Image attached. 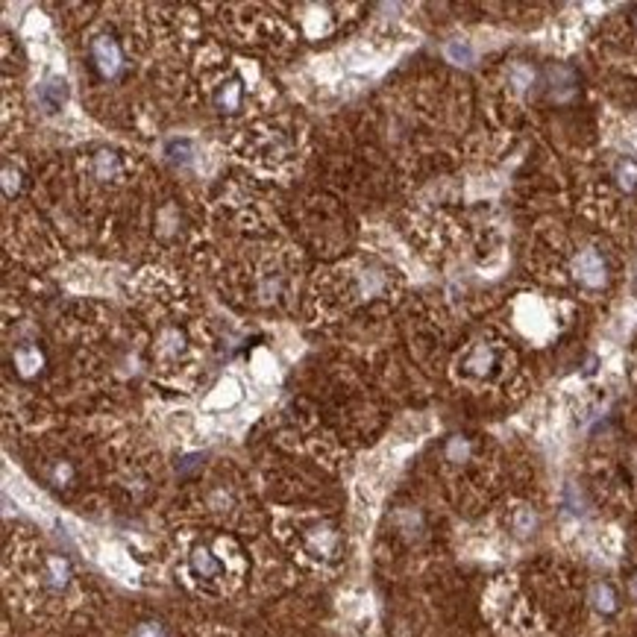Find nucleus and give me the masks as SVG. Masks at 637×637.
Returning a JSON list of instances; mask_svg holds the SVG:
<instances>
[{
  "label": "nucleus",
  "mask_w": 637,
  "mask_h": 637,
  "mask_svg": "<svg viewBox=\"0 0 637 637\" xmlns=\"http://www.w3.org/2000/svg\"><path fill=\"white\" fill-rule=\"evenodd\" d=\"M241 103H244V88H241L238 80H226L218 85L215 91V106L220 112H238Z\"/></svg>",
  "instance_id": "obj_4"
},
{
  "label": "nucleus",
  "mask_w": 637,
  "mask_h": 637,
  "mask_svg": "<svg viewBox=\"0 0 637 637\" xmlns=\"http://www.w3.org/2000/svg\"><path fill=\"white\" fill-rule=\"evenodd\" d=\"M634 24H637V9H634Z\"/></svg>",
  "instance_id": "obj_14"
},
{
  "label": "nucleus",
  "mask_w": 637,
  "mask_h": 637,
  "mask_svg": "<svg viewBox=\"0 0 637 637\" xmlns=\"http://www.w3.org/2000/svg\"><path fill=\"white\" fill-rule=\"evenodd\" d=\"M71 564L65 558H59V555H50L48 561H44V579H48V584L50 587H56V590H62L68 582H71Z\"/></svg>",
  "instance_id": "obj_6"
},
{
  "label": "nucleus",
  "mask_w": 637,
  "mask_h": 637,
  "mask_svg": "<svg viewBox=\"0 0 637 637\" xmlns=\"http://www.w3.org/2000/svg\"><path fill=\"white\" fill-rule=\"evenodd\" d=\"M449 56L452 59H470V48H461V44L455 41V44H449Z\"/></svg>",
  "instance_id": "obj_12"
},
{
  "label": "nucleus",
  "mask_w": 637,
  "mask_h": 637,
  "mask_svg": "<svg viewBox=\"0 0 637 637\" xmlns=\"http://www.w3.org/2000/svg\"><path fill=\"white\" fill-rule=\"evenodd\" d=\"M614 179L620 182L623 191H637V162L634 159H620L614 164Z\"/></svg>",
  "instance_id": "obj_7"
},
{
  "label": "nucleus",
  "mask_w": 637,
  "mask_h": 637,
  "mask_svg": "<svg viewBox=\"0 0 637 637\" xmlns=\"http://www.w3.org/2000/svg\"><path fill=\"white\" fill-rule=\"evenodd\" d=\"M94 171L100 179H109V176L120 174V159L115 153H100V156H94Z\"/></svg>",
  "instance_id": "obj_9"
},
{
  "label": "nucleus",
  "mask_w": 637,
  "mask_h": 637,
  "mask_svg": "<svg viewBox=\"0 0 637 637\" xmlns=\"http://www.w3.org/2000/svg\"><path fill=\"white\" fill-rule=\"evenodd\" d=\"M88 56H91V65H94V71L103 80L124 77L127 56H124V48H120V41L115 36H109V33L94 36L88 41Z\"/></svg>",
  "instance_id": "obj_1"
},
{
  "label": "nucleus",
  "mask_w": 637,
  "mask_h": 637,
  "mask_svg": "<svg viewBox=\"0 0 637 637\" xmlns=\"http://www.w3.org/2000/svg\"><path fill=\"white\" fill-rule=\"evenodd\" d=\"M575 276H579L584 285H602L605 279V262L596 250H584L575 259Z\"/></svg>",
  "instance_id": "obj_3"
},
{
  "label": "nucleus",
  "mask_w": 637,
  "mask_h": 637,
  "mask_svg": "<svg viewBox=\"0 0 637 637\" xmlns=\"http://www.w3.org/2000/svg\"><path fill=\"white\" fill-rule=\"evenodd\" d=\"M36 97H38V106L48 115H53V112H59L65 106V100H68V83L65 80H59V77H50V80H44L41 85H38V91H36Z\"/></svg>",
  "instance_id": "obj_2"
},
{
  "label": "nucleus",
  "mask_w": 637,
  "mask_h": 637,
  "mask_svg": "<svg viewBox=\"0 0 637 637\" xmlns=\"http://www.w3.org/2000/svg\"><path fill=\"white\" fill-rule=\"evenodd\" d=\"M629 590H631V596L637 599V573L631 575V582H629Z\"/></svg>",
  "instance_id": "obj_13"
},
{
  "label": "nucleus",
  "mask_w": 637,
  "mask_h": 637,
  "mask_svg": "<svg viewBox=\"0 0 637 637\" xmlns=\"http://www.w3.org/2000/svg\"><path fill=\"white\" fill-rule=\"evenodd\" d=\"M132 637H168V634H164V629L159 623H144V626L135 629Z\"/></svg>",
  "instance_id": "obj_11"
},
{
  "label": "nucleus",
  "mask_w": 637,
  "mask_h": 637,
  "mask_svg": "<svg viewBox=\"0 0 637 637\" xmlns=\"http://www.w3.org/2000/svg\"><path fill=\"white\" fill-rule=\"evenodd\" d=\"M532 528H535V514L528 508H520L517 514H514V532L526 538V535H532Z\"/></svg>",
  "instance_id": "obj_10"
},
{
  "label": "nucleus",
  "mask_w": 637,
  "mask_h": 637,
  "mask_svg": "<svg viewBox=\"0 0 637 637\" xmlns=\"http://www.w3.org/2000/svg\"><path fill=\"white\" fill-rule=\"evenodd\" d=\"M191 570L200 575V579H215V575H220V561L215 558V552L209 550V546H197V550L191 552Z\"/></svg>",
  "instance_id": "obj_5"
},
{
  "label": "nucleus",
  "mask_w": 637,
  "mask_h": 637,
  "mask_svg": "<svg viewBox=\"0 0 637 637\" xmlns=\"http://www.w3.org/2000/svg\"><path fill=\"white\" fill-rule=\"evenodd\" d=\"M590 599H594V608L599 614H614L617 611V594H614V587L611 584H594V594H590Z\"/></svg>",
  "instance_id": "obj_8"
}]
</instances>
